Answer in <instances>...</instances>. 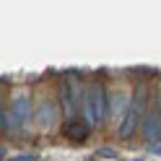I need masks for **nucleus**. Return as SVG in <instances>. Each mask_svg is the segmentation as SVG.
<instances>
[{
	"label": "nucleus",
	"instance_id": "f03ea898",
	"mask_svg": "<svg viewBox=\"0 0 161 161\" xmlns=\"http://www.w3.org/2000/svg\"><path fill=\"white\" fill-rule=\"evenodd\" d=\"M143 109H146V91L143 88H138L135 96H133V102L127 104L125 109V117H122V122H119V138H133V133L140 127V117H143Z\"/></svg>",
	"mask_w": 161,
	"mask_h": 161
},
{
	"label": "nucleus",
	"instance_id": "9d476101",
	"mask_svg": "<svg viewBox=\"0 0 161 161\" xmlns=\"http://www.w3.org/2000/svg\"><path fill=\"white\" fill-rule=\"evenodd\" d=\"M156 109L161 112V88H158V104H156Z\"/></svg>",
	"mask_w": 161,
	"mask_h": 161
},
{
	"label": "nucleus",
	"instance_id": "9b49d317",
	"mask_svg": "<svg viewBox=\"0 0 161 161\" xmlns=\"http://www.w3.org/2000/svg\"><path fill=\"white\" fill-rule=\"evenodd\" d=\"M156 153H158V156H161V146H156Z\"/></svg>",
	"mask_w": 161,
	"mask_h": 161
},
{
	"label": "nucleus",
	"instance_id": "0eeeda50",
	"mask_svg": "<svg viewBox=\"0 0 161 161\" xmlns=\"http://www.w3.org/2000/svg\"><path fill=\"white\" fill-rule=\"evenodd\" d=\"M96 156H99V158H117V151H112V148H99Z\"/></svg>",
	"mask_w": 161,
	"mask_h": 161
},
{
	"label": "nucleus",
	"instance_id": "39448f33",
	"mask_svg": "<svg viewBox=\"0 0 161 161\" xmlns=\"http://www.w3.org/2000/svg\"><path fill=\"white\" fill-rule=\"evenodd\" d=\"M34 117H36V125L42 130H49L57 122V117H60V107L52 102V99H42L39 107H36V112H34Z\"/></svg>",
	"mask_w": 161,
	"mask_h": 161
},
{
	"label": "nucleus",
	"instance_id": "7ed1b4c3",
	"mask_svg": "<svg viewBox=\"0 0 161 161\" xmlns=\"http://www.w3.org/2000/svg\"><path fill=\"white\" fill-rule=\"evenodd\" d=\"M140 127H143V140L151 143V146H156L161 140V112L158 109H143Z\"/></svg>",
	"mask_w": 161,
	"mask_h": 161
},
{
	"label": "nucleus",
	"instance_id": "6e6552de",
	"mask_svg": "<svg viewBox=\"0 0 161 161\" xmlns=\"http://www.w3.org/2000/svg\"><path fill=\"white\" fill-rule=\"evenodd\" d=\"M0 127L8 130V117H5V109H3V102H0Z\"/></svg>",
	"mask_w": 161,
	"mask_h": 161
},
{
	"label": "nucleus",
	"instance_id": "f257e3e1",
	"mask_svg": "<svg viewBox=\"0 0 161 161\" xmlns=\"http://www.w3.org/2000/svg\"><path fill=\"white\" fill-rule=\"evenodd\" d=\"M80 109H83V117L91 127L104 125V119L109 114V91L102 83H91L83 91V99H80Z\"/></svg>",
	"mask_w": 161,
	"mask_h": 161
},
{
	"label": "nucleus",
	"instance_id": "1a4fd4ad",
	"mask_svg": "<svg viewBox=\"0 0 161 161\" xmlns=\"http://www.w3.org/2000/svg\"><path fill=\"white\" fill-rule=\"evenodd\" d=\"M16 161H36V156L34 153H24V156H18Z\"/></svg>",
	"mask_w": 161,
	"mask_h": 161
},
{
	"label": "nucleus",
	"instance_id": "20e7f679",
	"mask_svg": "<svg viewBox=\"0 0 161 161\" xmlns=\"http://www.w3.org/2000/svg\"><path fill=\"white\" fill-rule=\"evenodd\" d=\"M91 125L86 122L83 117H68L65 122H63V135L68 140H73V143H83V140L91 135Z\"/></svg>",
	"mask_w": 161,
	"mask_h": 161
},
{
	"label": "nucleus",
	"instance_id": "423d86ee",
	"mask_svg": "<svg viewBox=\"0 0 161 161\" xmlns=\"http://www.w3.org/2000/svg\"><path fill=\"white\" fill-rule=\"evenodd\" d=\"M11 122H8V127L11 125H26L29 122V114H31V107H29V96L26 94H16L13 99H11Z\"/></svg>",
	"mask_w": 161,
	"mask_h": 161
}]
</instances>
